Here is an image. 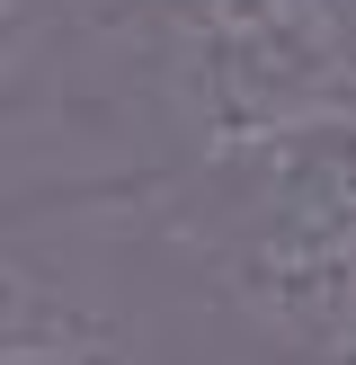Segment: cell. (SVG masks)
<instances>
[{
    "mask_svg": "<svg viewBox=\"0 0 356 365\" xmlns=\"http://www.w3.org/2000/svg\"><path fill=\"white\" fill-rule=\"evenodd\" d=\"M0 365H134V339L89 303L0 267Z\"/></svg>",
    "mask_w": 356,
    "mask_h": 365,
    "instance_id": "6da1fadb",
    "label": "cell"
},
{
    "mask_svg": "<svg viewBox=\"0 0 356 365\" xmlns=\"http://www.w3.org/2000/svg\"><path fill=\"white\" fill-rule=\"evenodd\" d=\"M330 365H356V339H347V348H338V356H330Z\"/></svg>",
    "mask_w": 356,
    "mask_h": 365,
    "instance_id": "7a4b0ae2",
    "label": "cell"
}]
</instances>
